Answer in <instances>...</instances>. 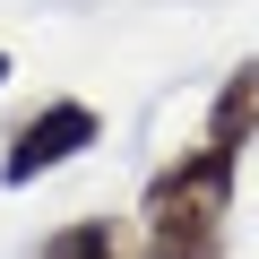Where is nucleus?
I'll list each match as a JSON object with an SVG mask.
<instances>
[{"instance_id":"f257e3e1","label":"nucleus","mask_w":259,"mask_h":259,"mask_svg":"<svg viewBox=\"0 0 259 259\" xmlns=\"http://www.w3.org/2000/svg\"><path fill=\"white\" fill-rule=\"evenodd\" d=\"M233 182H242V147L216 139L156 164V182L139 190V259H225Z\"/></svg>"},{"instance_id":"f03ea898","label":"nucleus","mask_w":259,"mask_h":259,"mask_svg":"<svg viewBox=\"0 0 259 259\" xmlns=\"http://www.w3.org/2000/svg\"><path fill=\"white\" fill-rule=\"evenodd\" d=\"M95 139H104V112H95V104H78V95H52V104H35V112L9 130V139H0V190H35L44 173L78 164Z\"/></svg>"},{"instance_id":"7ed1b4c3","label":"nucleus","mask_w":259,"mask_h":259,"mask_svg":"<svg viewBox=\"0 0 259 259\" xmlns=\"http://www.w3.org/2000/svg\"><path fill=\"white\" fill-rule=\"evenodd\" d=\"M199 139H216V147H250V139H259V52L225 69V87H216V104H207V130H199Z\"/></svg>"},{"instance_id":"20e7f679","label":"nucleus","mask_w":259,"mask_h":259,"mask_svg":"<svg viewBox=\"0 0 259 259\" xmlns=\"http://www.w3.org/2000/svg\"><path fill=\"white\" fill-rule=\"evenodd\" d=\"M35 259H121V233H112V216H69L61 233H44Z\"/></svg>"},{"instance_id":"39448f33","label":"nucleus","mask_w":259,"mask_h":259,"mask_svg":"<svg viewBox=\"0 0 259 259\" xmlns=\"http://www.w3.org/2000/svg\"><path fill=\"white\" fill-rule=\"evenodd\" d=\"M0 87H9V52H0Z\"/></svg>"}]
</instances>
